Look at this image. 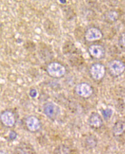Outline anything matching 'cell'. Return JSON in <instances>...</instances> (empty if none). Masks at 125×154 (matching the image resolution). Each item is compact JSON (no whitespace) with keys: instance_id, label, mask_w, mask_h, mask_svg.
<instances>
[{"instance_id":"obj_1","label":"cell","mask_w":125,"mask_h":154,"mask_svg":"<svg viewBox=\"0 0 125 154\" xmlns=\"http://www.w3.org/2000/svg\"><path fill=\"white\" fill-rule=\"evenodd\" d=\"M48 75L54 79H60L66 74V68L62 64L58 62H51L46 67Z\"/></svg>"},{"instance_id":"obj_2","label":"cell","mask_w":125,"mask_h":154,"mask_svg":"<svg viewBox=\"0 0 125 154\" xmlns=\"http://www.w3.org/2000/svg\"><path fill=\"white\" fill-rule=\"evenodd\" d=\"M0 122L5 128H13L16 123V117L15 113L10 110L3 111L0 114Z\"/></svg>"},{"instance_id":"obj_3","label":"cell","mask_w":125,"mask_h":154,"mask_svg":"<svg viewBox=\"0 0 125 154\" xmlns=\"http://www.w3.org/2000/svg\"><path fill=\"white\" fill-rule=\"evenodd\" d=\"M43 112L49 119L54 121L59 116L61 111L56 104L52 102H48L43 105Z\"/></svg>"},{"instance_id":"obj_4","label":"cell","mask_w":125,"mask_h":154,"mask_svg":"<svg viewBox=\"0 0 125 154\" xmlns=\"http://www.w3.org/2000/svg\"><path fill=\"white\" fill-rule=\"evenodd\" d=\"M125 64L121 60H112L108 64V69L110 74L113 77H118L125 71Z\"/></svg>"},{"instance_id":"obj_5","label":"cell","mask_w":125,"mask_h":154,"mask_svg":"<svg viewBox=\"0 0 125 154\" xmlns=\"http://www.w3.org/2000/svg\"><path fill=\"white\" fill-rule=\"evenodd\" d=\"M25 125L27 130L31 133H36L41 129V121L35 116L27 117L25 120Z\"/></svg>"},{"instance_id":"obj_6","label":"cell","mask_w":125,"mask_h":154,"mask_svg":"<svg viewBox=\"0 0 125 154\" xmlns=\"http://www.w3.org/2000/svg\"><path fill=\"white\" fill-rule=\"evenodd\" d=\"M91 76L95 81H99L103 79L106 74L105 66L101 63H95L90 68Z\"/></svg>"},{"instance_id":"obj_7","label":"cell","mask_w":125,"mask_h":154,"mask_svg":"<svg viewBox=\"0 0 125 154\" xmlns=\"http://www.w3.org/2000/svg\"><path fill=\"white\" fill-rule=\"evenodd\" d=\"M75 92L79 97L87 99L93 94V89L89 84L83 82L77 85L75 88Z\"/></svg>"},{"instance_id":"obj_8","label":"cell","mask_w":125,"mask_h":154,"mask_svg":"<svg viewBox=\"0 0 125 154\" xmlns=\"http://www.w3.org/2000/svg\"><path fill=\"white\" fill-rule=\"evenodd\" d=\"M103 33L100 29L96 27H91L87 30L85 34V39L88 42H93L101 39Z\"/></svg>"},{"instance_id":"obj_9","label":"cell","mask_w":125,"mask_h":154,"mask_svg":"<svg viewBox=\"0 0 125 154\" xmlns=\"http://www.w3.org/2000/svg\"><path fill=\"white\" fill-rule=\"evenodd\" d=\"M88 123L91 128L98 129L103 127V118L98 113L92 112L88 118Z\"/></svg>"},{"instance_id":"obj_10","label":"cell","mask_w":125,"mask_h":154,"mask_svg":"<svg viewBox=\"0 0 125 154\" xmlns=\"http://www.w3.org/2000/svg\"><path fill=\"white\" fill-rule=\"evenodd\" d=\"M90 56L97 60H100L105 55V49L100 45H92L88 48Z\"/></svg>"},{"instance_id":"obj_11","label":"cell","mask_w":125,"mask_h":154,"mask_svg":"<svg viewBox=\"0 0 125 154\" xmlns=\"http://www.w3.org/2000/svg\"><path fill=\"white\" fill-rule=\"evenodd\" d=\"M98 145V139L94 134H90L85 139V146L88 149H92Z\"/></svg>"},{"instance_id":"obj_12","label":"cell","mask_w":125,"mask_h":154,"mask_svg":"<svg viewBox=\"0 0 125 154\" xmlns=\"http://www.w3.org/2000/svg\"><path fill=\"white\" fill-rule=\"evenodd\" d=\"M125 131V122L118 120L115 123L112 127V134L115 137L121 136Z\"/></svg>"},{"instance_id":"obj_13","label":"cell","mask_w":125,"mask_h":154,"mask_svg":"<svg viewBox=\"0 0 125 154\" xmlns=\"http://www.w3.org/2000/svg\"><path fill=\"white\" fill-rule=\"evenodd\" d=\"M55 154H70V149L66 146H59L55 150Z\"/></svg>"},{"instance_id":"obj_14","label":"cell","mask_w":125,"mask_h":154,"mask_svg":"<svg viewBox=\"0 0 125 154\" xmlns=\"http://www.w3.org/2000/svg\"><path fill=\"white\" fill-rule=\"evenodd\" d=\"M112 114H113V111L112 109L110 108H107L102 111V115L104 119L106 120L110 119L112 116Z\"/></svg>"},{"instance_id":"obj_15","label":"cell","mask_w":125,"mask_h":154,"mask_svg":"<svg viewBox=\"0 0 125 154\" xmlns=\"http://www.w3.org/2000/svg\"><path fill=\"white\" fill-rule=\"evenodd\" d=\"M26 147L19 146L16 148V154H30L29 150L26 151Z\"/></svg>"},{"instance_id":"obj_16","label":"cell","mask_w":125,"mask_h":154,"mask_svg":"<svg viewBox=\"0 0 125 154\" xmlns=\"http://www.w3.org/2000/svg\"><path fill=\"white\" fill-rule=\"evenodd\" d=\"M18 134H16V132L13 130H11V131L10 132L9 134V137L10 140H15L16 137H17Z\"/></svg>"},{"instance_id":"obj_17","label":"cell","mask_w":125,"mask_h":154,"mask_svg":"<svg viewBox=\"0 0 125 154\" xmlns=\"http://www.w3.org/2000/svg\"><path fill=\"white\" fill-rule=\"evenodd\" d=\"M29 95L30 96L32 97V98H35L36 97H37V91L35 90V88H32L31 89L30 92H29Z\"/></svg>"},{"instance_id":"obj_18","label":"cell","mask_w":125,"mask_h":154,"mask_svg":"<svg viewBox=\"0 0 125 154\" xmlns=\"http://www.w3.org/2000/svg\"><path fill=\"white\" fill-rule=\"evenodd\" d=\"M0 154H9L7 152L3 150H0Z\"/></svg>"}]
</instances>
